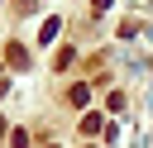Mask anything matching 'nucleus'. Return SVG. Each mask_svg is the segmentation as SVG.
I'll use <instances>...</instances> for the list:
<instances>
[{"label":"nucleus","instance_id":"f257e3e1","mask_svg":"<svg viewBox=\"0 0 153 148\" xmlns=\"http://www.w3.org/2000/svg\"><path fill=\"white\" fill-rule=\"evenodd\" d=\"M5 57H10V67H29V53H24V43H10V53H5Z\"/></svg>","mask_w":153,"mask_h":148},{"label":"nucleus","instance_id":"f03ea898","mask_svg":"<svg viewBox=\"0 0 153 148\" xmlns=\"http://www.w3.org/2000/svg\"><path fill=\"white\" fill-rule=\"evenodd\" d=\"M86 100H91V91H86V86H72V95H67V105H76V110H81Z\"/></svg>","mask_w":153,"mask_h":148},{"label":"nucleus","instance_id":"7ed1b4c3","mask_svg":"<svg viewBox=\"0 0 153 148\" xmlns=\"http://www.w3.org/2000/svg\"><path fill=\"white\" fill-rule=\"evenodd\" d=\"M81 129H86V134H100V129H110V124H105L100 115H86V119H81Z\"/></svg>","mask_w":153,"mask_h":148},{"label":"nucleus","instance_id":"20e7f679","mask_svg":"<svg viewBox=\"0 0 153 148\" xmlns=\"http://www.w3.org/2000/svg\"><path fill=\"white\" fill-rule=\"evenodd\" d=\"M10 148H29V134H24V129H14V138H10Z\"/></svg>","mask_w":153,"mask_h":148}]
</instances>
